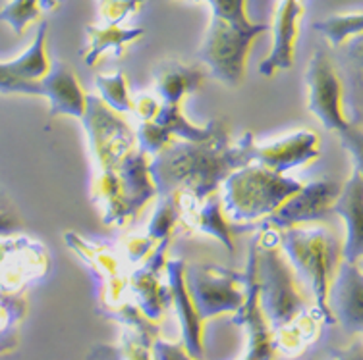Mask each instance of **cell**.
Returning <instances> with one entry per match:
<instances>
[{
  "label": "cell",
  "mask_w": 363,
  "mask_h": 360,
  "mask_svg": "<svg viewBox=\"0 0 363 360\" xmlns=\"http://www.w3.org/2000/svg\"><path fill=\"white\" fill-rule=\"evenodd\" d=\"M253 133L230 143L228 127L207 141H180L174 139L162 151L149 160V172L155 181L157 194L176 191L191 194L203 201L209 194L218 193V187L238 168L253 162Z\"/></svg>",
  "instance_id": "obj_1"
},
{
  "label": "cell",
  "mask_w": 363,
  "mask_h": 360,
  "mask_svg": "<svg viewBox=\"0 0 363 360\" xmlns=\"http://www.w3.org/2000/svg\"><path fill=\"white\" fill-rule=\"evenodd\" d=\"M64 241L91 270L97 284L101 312L124 324L128 332L135 333L145 343H153L159 337V326L145 318L133 303L130 293V266L118 247L89 241L74 231H66Z\"/></svg>",
  "instance_id": "obj_2"
},
{
  "label": "cell",
  "mask_w": 363,
  "mask_h": 360,
  "mask_svg": "<svg viewBox=\"0 0 363 360\" xmlns=\"http://www.w3.org/2000/svg\"><path fill=\"white\" fill-rule=\"evenodd\" d=\"M252 247L255 252L259 306L271 332H274L298 320L313 306L308 305L303 285L280 249L277 229L261 228Z\"/></svg>",
  "instance_id": "obj_3"
},
{
  "label": "cell",
  "mask_w": 363,
  "mask_h": 360,
  "mask_svg": "<svg viewBox=\"0 0 363 360\" xmlns=\"http://www.w3.org/2000/svg\"><path fill=\"white\" fill-rule=\"evenodd\" d=\"M279 245L301 285L313 293L315 308L325 324H335L328 308V289L342 260V243L325 226H294L280 229Z\"/></svg>",
  "instance_id": "obj_4"
},
{
  "label": "cell",
  "mask_w": 363,
  "mask_h": 360,
  "mask_svg": "<svg viewBox=\"0 0 363 360\" xmlns=\"http://www.w3.org/2000/svg\"><path fill=\"white\" fill-rule=\"evenodd\" d=\"M155 194L149 158L140 149H133L116 166L97 172L91 183V201L97 204L106 226H128Z\"/></svg>",
  "instance_id": "obj_5"
},
{
  "label": "cell",
  "mask_w": 363,
  "mask_h": 360,
  "mask_svg": "<svg viewBox=\"0 0 363 360\" xmlns=\"http://www.w3.org/2000/svg\"><path fill=\"white\" fill-rule=\"evenodd\" d=\"M301 181L277 173L261 164L238 168L220 183V204L230 223L265 220L280 204L301 189Z\"/></svg>",
  "instance_id": "obj_6"
},
{
  "label": "cell",
  "mask_w": 363,
  "mask_h": 360,
  "mask_svg": "<svg viewBox=\"0 0 363 360\" xmlns=\"http://www.w3.org/2000/svg\"><path fill=\"white\" fill-rule=\"evenodd\" d=\"M306 98L308 110L319 120L325 129L336 133L344 146L356 156V166H362V129L350 120L344 106V85L327 50L317 49L306 71Z\"/></svg>",
  "instance_id": "obj_7"
},
{
  "label": "cell",
  "mask_w": 363,
  "mask_h": 360,
  "mask_svg": "<svg viewBox=\"0 0 363 360\" xmlns=\"http://www.w3.org/2000/svg\"><path fill=\"white\" fill-rule=\"evenodd\" d=\"M269 31L267 23L238 25L232 21L211 18L209 29L199 47V60L217 81L238 87L245 77V64L253 41Z\"/></svg>",
  "instance_id": "obj_8"
},
{
  "label": "cell",
  "mask_w": 363,
  "mask_h": 360,
  "mask_svg": "<svg viewBox=\"0 0 363 360\" xmlns=\"http://www.w3.org/2000/svg\"><path fill=\"white\" fill-rule=\"evenodd\" d=\"M186 289L203 322L220 314H234L245 301V272L217 264H194L184 270Z\"/></svg>",
  "instance_id": "obj_9"
},
{
  "label": "cell",
  "mask_w": 363,
  "mask_h": 360,
  "mask_svg": "<svg viewBox=\"0 0 363 360\" xmlns=\"http://www.w3.org/2000/svg\"><path fill=\"white\" fill-rule=\"evenodd\" d=\"M82 122L97 172L116 166L126 154L138 149L135 133L130 125L95 95H87Z\"/></svg>",
  "instance_id": "obj_10"
},
{
  "label": "cell",
  "mask_w": 363,
  "mask_h": 360,
  "mask_svg": "<svg viewBox=\"0 0 363 360\" xmlns=\"http://www.w3.org/2000/svg\"><path fill=\"white\" fill-rule=\"evenodd\" d=\"M50 268L49 250L29 237L0 236V291L20 293Z\"/></svg>",
  "instance_id": "obj_11"
},
{
  "label": "cell",
  "mask_w": 363,
  "mask_h": 360,
  "mask_svg": "<svg viewBox=\"0 0 363 360\" xmlns=\"http://www.w3.org/2000/svg\"><path fill=\"white\" fill-rule=\"evenodd\" d=\"M340 189L342 185L333 180L303 183L298 193H294L288 201L280 204L279 210L261 220V228L280 231L294 226L319 222L333 212V204L338 199Z\"/></svg>",
  "instance_id": "obj_12"
},
{
  "label": "cell",
  "mask_w": 363,
  "mask_h": 360,
  "mask_svg": "<svg viewBox=\"0 0 363 360\" xmlns=\"http://www.w3.org/2000/svg\"><path fill=\"white\" fill-rule=\"evenodd\" d=\"M170 241L159 243L153 255L145 262L130 270V293L141 314L159 324L168 305L172 303L170 285L167 277V260Z\"/></svg>",
  "instance_id": "obj_13"
},
{
  "label": "cell",
  "mask_w": 363,
  "mask_h": 360,
  "mask_svg": "<svg viewBox=\"0 0 363 360\" xmlns=\"http://www.w3.org/2000/svg\"><path fill=\"white\" fill-rule=\"evenodd\" d=\"M49 23L41 21L31 47L14 60L0 62V95H29L43 97L41 79L50 68L47 52Z\"/></svg>",
  "instance_id": "obj_14"
},
{
  "label": "cell",
  "mask_w": 363,
  "mask_h": 360,
  "mask_svg": "<svg viewBox=\"0 0 363 360\" xmlns=\"http://www.w3.org/2000/svg\"><path fill=\"white\" fill-rule=\"evenodd\" d=\"M234 324L247 330V353L244 360H274L277 349L272 343V332L259 306L257 277H255V252L250 247V258L245 268V301L234 312Z\"/></svg>",
  "instance_id": "obj_15"
},
{
  "label": "cell",
  "mask_w": 363,
  "mask_h": 360,
  "mask_svg": "<svg viewBox=\"0 0 363 360\" xmlns=\"http://www.w3.org/2000/svg\"><path fill=\"white\" fill-rule=\"evenodd\" d=\"M306 14L301 0H279L274 20L269 29L272 31V49L259 66V74L272 77L277 71H284L294 66L296 45L300 35V20Z\"/></svg>",
  "instance_id": "obj_16"
},
{
  "label": "cell",
  "mask_w": 363,
  "mask_h": 360,
  "mask_svg": "<svg viewBox=\"0 0 363 360\" xmlns=\"http://www.w3.org/2000/svg\"><path fill=\"white\" fill-rule=\"evenodd\" d=\"M319 156V135L311 129H300L253 149V162L277 173H288L294 168L308 166Z\"/></svg>",
  "instance_id": "obj_17"
},
{
  "label": "cell",
  "mask_w": 363,
  "mask_h": 360,
  "mask_svg": "<svg viewBox=\"0 0 363 360\" xmlns=\"http://www.w3.org/2000/svg\"><path fill=\"white\" fill-rule=\"evenodd\" d=\"M176 193H178L182 228L217 237L226 249L234 252V239H232L234 223L228 222L224 216L220 194L213 193L203 201H196L191 194L184 191H176Z\"/></svg>",
  "instance_id": "obj_18"
},
{
  "label": "cell",
  "mask_w": 363,
  "mask_h": 360,
  "mask_svg": "<svg viewBox=\"0 0 363 360\" xmlns=\"http://www.w3.org/2000/svg\"><path fill=\"white\" fill-rule=\"evenodd\" d=\"M362 264L340 260L328 289V308L335 322L350 332L362 333Z\"/></svg>",
  "instance_id": "obj_19"
},
{
  "label": "cell",
  "mask_w": 363,
  "mask_h": 360,
  "mask_svg": "<svg viewBox=\"0 0 363 360\" xmlns=\"http://www.w3.org/2000/svg\"><path fill=\"white\" fill-rule=\"evenodd\" d=\"M43 97L49 100L50 118L56 116H72L79 118L85 112L87 93L84 91L74 69L68 64L50 62L47 76L41 79Z\"/></svg>",
  "instance_id": "obj_20"
},
{
  "label": "cell",
  "mask_w": 363,
  "mask_h": 360,
  "mask_svg": "<svg viewBox=\"0 0 363 360\" xmlns=\"http://www.w3.org/2000/svg\"><path fill=\"white\" fill-rule=\"evenodd\" d=\"M186 264L180 258H168L167 260V277L170 285V295L172 303L178 312V320L182 324V345L186 347L194 359H203V327L205 322L199 318L196 306L191 303L188 289H186V279H184Z\"/></svg>",
  "instance_id": "obj_21"
},
{
  "label": "cell",
  "mask_w": 363,
  "mask_h": 360,
  "mask_svg": "<svg viewBox=\"0 0 363 360\" xmlns=\"http://www.w3.org/2000/svg\"><path fill=\"white\" fill-rule=\"evenodd\" d=\"M363 180L362 166H356L352 180L340 189L338 199L333 204V212L342 216L346 222V239L342 243V260L362 264L363 257Z\"/></svg>",
  "instance_id": "obj_22"
},
{
  "label": "cell",
  "mask_w": 363,
  "mask_h": 360,
  "mask_svg": "<svg viewBox=\"0 0 363 360\" xmlns=\"http://www.w3.org/2000/svg\"><path fill=\"white\" fill-rule=\"evenodd\" d=\"M205 71L201 66H189L178 60H162L155 68V91L161 103L180 104L182 98L201 89Z\"/></svg>",
  "instance_id": "obj_23"
},
{
  "label": "cell",
  "mask_w": 363,
  "mask_h": 360,
  "mask_svg": "<svg viewBox=\"0 0 363 360\" xmlns=\"http://www.w3.org/2000/svg\"><path fill=\"white\" fill-rule=\"evenodd\" d=\"M85 33H87V47L82 52V56H84V62L87 66H95L108 52L120 58L126 52L128 45H132L145 35V29H126L120 28V25L101 23V25H87Z\"/></svg>",
  "instance_id": "obj_24"
},
{
  "label": "cell",
  "mask_w": 363,
  "mask_h": 360,
  "mask_svg": "<svg viewBox=\"0 0 363 360\" xmlns=\"http://www.w3.org/2000/svg\"><path fill=\"white\" fill-rule=\"evenodd\" d=\"M321 324H325V320H323L321 312L313 306L311 310L301 314L300 318L290 322L288 326L274 330L272 332V343H274L277 354L292 359V356H298V354L303 353L319 337Z\"/></svg>",
  "instance_id": "obj_25"
},
{
  "label": "cell",
  "mask_w": 363,
  "mask_h": 360,
  "mask_svg": "<svg viewBox=\"0 0 363 360\" xmlns=\"http://www.w3.org/2000/svg\"><path fill=\"white\" fill-rule=\"evenodd\" d=\"M26 298L20 293L0 291V353L10 351L18 341V327L26 316Z\"/></svg>",
  "instance_id": "obj_26"
},
{
  "label": "cell",
  "mask_w": 363,
  "mask_h": 360,
  "mask_svg": "<svg viewBox=\"0 0 363 360\" xmlns=\"http://www.w3.org/2000/svg\"><path fill=\"white\" fill-rule=\"evenodd\" d=\"M99 98L114 112H132L133 97L130 95V83L124 71L99 74L95 77Z\"/></svg>",
  "instance_id": "obj_27"
},
{
  "label": "cell",
  "mask_w": 363,
  "mask_h": 360,
  "mask_svg": "<svg viewBox=\"0 0 363 360\" xmlns=\"http://www.w3.org/2000/svg\"><path fill=\"white\" fill-rule=\"evenodd\" d=\"M180 226V207H178V193H170L161 197V202L155 210L153 218L149 222L145 236L153 241H170L172 231Z\"/></svg>",
  "instance_id": "obj_28"
},
{
  "label": "cell",
  "mask_w": 363,
  "mask_h": 360,
  "mask_svg": "<svg viewBox=\"0 0 363 360\" xmlns=\"http://www.w3.org/2000/svg\"><path fill=\"white\" fill-rule=\"evenodd\" d=\"M363 16L362 12L354 14H336L328 16L325 20L315 21L313 29L319 35H323L333 47H340L348 41L350 37L362 33Z\"/></svg>",
  "instance_id": "obj_29"
},
{
  "label": "cell",
  "mask_w": 363,
  "mask_h": 360,
  "mask_svg": "<svg viewBox=\"0 0 363 360\" xmlns=\"http://www.w3.org/2000/svg\"><path fill=\"white\" fill-rule=\"evenodd\" d=\"M39 0H8L0 10V21L10 25L16 35H21L26 29L39 20Z\"/></svg>",
  "instance_id": "obj_30"
},
{
  "label": "cell",
  "mask_w": 363,
  "mask_h": 360,
  "mask_svg": "<svg viewBox=\"0 0 363 360\" xmlns=\"http://www.w3.org/2000/svg\"><path fill=\"white\" fill-rule=\"evenodd\" d=\"M153 360L151 345L140 339L135 333L124 332L118 345L103 347L101 356H91V360Z\"/></svg>",
  "instance_id": "obj_31"
},
{
  "label": "cell",
  "mask_w": 363,
  "mask_h": 360,
  "mask_svg": "<svg viewBox=\"0 0 363 360\" xmlns=\"http://www.w3.org/2000/svg\"><path fill=\"white\" fill-rule=\"evenodd\" d=\"M199 2V0H196ZM207 2L213 10V18L218 20L232 21L238 25H247L252 23L247 16V0H203Z\"/></svg>",
  "instance_id": "obj_32"
},
{
  "label": "cell",
  "mask_w": 363,
  "mask_h": 360,
  "mask_svg": "<svg viewBox=\"0 0 363 360\" xmlns=\"http://www.w3.org/2000/svg\"><path fill=\"white\" fill-rule=\"evenodd\" d=\"M145 0H101V20L106 25H120L122 21L135 14Z\"/></svg>",
  "instance_id": "obj_33"
},
{
  "label": "cell",
  "mask_w": 363,
  "mask_h": 360,
  "mask_svg": "<svg viewBox=\"0 0 363 360\" xmlns=\"http://www.w3.org/2000/svg\"><path fill=\"white\" fill-rule=\"evenodd\" d=\"M21 231V218L6 194L0 193V236H18Z\"/></svg>",
  "instance_id": "obj_34"
},
{
  "label": "cell",
  "mask_w": 363,
  "mask_h": 360,
  "mask_svg": "<svg viewBox=\"0 0 363 360\" xmlns=\"http://www.w3.org/2000/svg\"><path fill=\"white\" fill-rule=\"evenodd\" d=\"M151 354H153V360H197L186 351V347L182 343H170L161 337L153 341Z\"/></svg>",
  "instance_id": "obj_35"
},
{
  "label": "cell",
  "mask_w": 363,
  "mask_h": 360,
  "mask_svg": "<svg viewBox=\"0 0 363 360\" xmlns=\"http://www.w3.org/2000/svg\"><path fill=\"white\" fill-rule=\"evenodd\" d=\"M338 360H362V345H359V341L354 347H350L348 351L338 353Z\"/></svg>",
  "instance_id": "obj_36"
},
{
  "label": "cell",
  "mask_w": 363,
  "mask_h": 360,
  "mask_svg": "<svg viewBox=\"0 0 363 360\" xmlns=\"http://www.w3.org/2000/svg\"><path fill=\"white\" fill-rule=\"evenodd\" d=\"M58 6V0H39V10L41 12H50Z\"/></svg>",
  "instance_id": "obj_37"
}]
</instances>
